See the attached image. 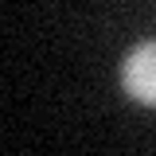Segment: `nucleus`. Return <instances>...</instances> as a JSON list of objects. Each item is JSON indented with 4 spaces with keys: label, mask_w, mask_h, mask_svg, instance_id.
<instances>
[{
    "label": "nucleus",
    "mask_w": 156,
    "mask_h": 156,
    "mask_svg": "<svg viewBox=\"0 0 156 156\" xmlns=\"http://www.w3.org/2000/svg\"><path fill=\"white\" fill-rule=\"evenodd\" d=\"M121 90L140 101V105H156V39L136 43L121 62Z\"/></svg>",
    "instance_id": "1"
}]
</instances>
